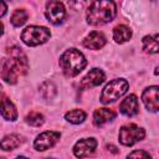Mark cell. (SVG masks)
Returning <instances> with one entry per match:
<instances>
[{"mask_svg": "<svg viewBox=\"0 0 159 159\" xmlns=\"http://www.w3.org/2000/svg\"><path fill=\"white\" fill-rule=\"evenodd\" d=\"M29 70V61L24 51L19 46L7 48V56L1 63V77L5 82L15 84L20 76L26 75Z\"/></svg>", "mask_w": 159, "mask_h": 159, "instance_id": "6da1fadb", "label": "cell"}, {"mask_svg": "<svg viewBox=\"0 0 159 159\" xmlns=\"http://www.w3.org/2000/svg\"><path fill=\"white\" fill-rule=\"evenodd\" d=\"M144 135H145L144 129L133 123L125 124L119 129V142L123 145H133L137 142L142 140Z\"/></svg>", "mask_w": 159, "mask_h": 159, "instance_id": "8992f818", "label": "cell"}, {"mask_svg": "<svg viewBox=\"0 0 159 159\" xmlns=\"http://www.w3.org/2000/svg\"><path fill=\"white\" fill-rule=\"evenodd\" d=\"M116 16V4L113 1H92L87 7V22L93 26L112 21Z\"/></svg>", "mask_w": 159, "mask_h": 159, "instance_id": "7a4b0ae2", "label": "cell"}, {"mask_svg": "<svg viewBox=\"0 0 159 159\" xmlns=\"http://www.w3.org/2000/svg\"><path fill=\"white\" fill-rule=\"evenodd\" d=\"M2 32H4V25L0 22V36L2 35Z\"/></svg>", "mask_w": 159, "mask_h": 159, "instance_id": "484cf974", "label": "cell"}, {"mask_svg": "<svg viewBox=\"0 0 159 159\" xmlns=\"http://www.w3.org/2000/svg\"><path fill=\"white\" fill-rule=\"evenodd\" d=\"M87 65V61L82 52L77 48L66 50L60 57V66L67 77L77 76Z\"/></svg>", "mask_w": 159, "mask_h": 159, "instance_id": "3957f363", "label": "cell"}, {"mask_svg": "<svg viewBox=\"0 0 159 159\" xmlns=\"http://www.w3.org/2000/svg\"><path fill=\"white\" fill-rule=\"evenodd\" d=\"M56 86L52 83V82H50V81H46V82H43L41 86H40V93H41V96L45 98V99H51V98H53L55 96H56Z\"/></svg>", "mask_w": 159, "mask_h": 159, "instance_id": "ffe728a7", "label": "cell"}, {"mask_svg": "<svg viewBox=\"0 0 159 159\" xmlns=\"http://www.w3.org/2000/svg\"><path fill=\"white\" fill-rule=\"evenodd\" d=\"M106 76L103 73L102 70L99 68H92L84 77L83 80L81 81V88L86 89V88H92V87H96V86H99L103 81H104Z\"/></svg>", "mask_w": 159, "mask_h": 159, "instance_id": "8fae6325", "label": "cell"}, {"mask_svg": "<svg viewBox=\"0 0 159 159\" xmlns=\"http://www.w3.org/2000/svg\"><path fill=\"white\" fill-rule=\"evenodd\" d=\"M51 36V32L47 27L43 26H29L26 27L22 34H21V40L27 45V46H37L48 40Z\"/></svg>", "mask_w": 159, "mask_h": 159, "instance_id": "5b68a950", "label": "cell"}, {"mask_svg": "<svg viewBox=\"0 0 159 159\" xmlns=\"http://www.w3.org/2000/svg\"><path fill=\"white\" fill-rule=\"evenodd\" d=\"M21 143H22V139L19 134H9L4 137L2 140L0 142V148L4 150H12L17 148Z\"/></svg>", "mask_w": 159, "mask_h": 159, "instance_id": "2e32d148", "label": "cell"}, {"mask_svg": "<svg viewBox=\"0 0 159 159\" xmlns=\"http://www.w3.org/2000/svg\"><path fill=\"white\" fill-rule=\"evenodd\" d=\"M119 111L127 117L135 116L139 112V104H138L137 96L135 94H129L128 97H125L119 104Z\"/></svg>", "mask_w": 159, "mask_h": 159, "instance_id": "4fadbf2b", "label": "cell"}, {"mask_svg": "<svg viewBox=\"0 0 159 159\" xmlns=\"http://www.w3.org/2000/svg\"><path fill=\"white\" fill-rule=\"evenodd\" d=\"M128 89V82L123 78H117L111 81L102 91L101 93V102L104 104H108L111 102L117 101L119 97H122Z\"/></svg>", "mask_w": 159, "mask_h": 159, "instance_id": "277c9868", "label": "cell"}, {"mask_svg": "<svg viewBox=\"0 0 159 159\" xmlns=\"http://www.w3.org/2000/svg\"><path fill=\"white\" fill-rule=\"evenodd\" d=\"M97 147V140L94 138H84V139H81L78 140L75 147H73V154L82 159V158H86V157H89L94 149Z\"/></svg>", "mask_w": 159, "mask_h": 159, "instance_id": "9c48e42d", "label": "cell"}, {"mask_svg": "<svg viewBox=\"0 0 159 159\" xmlns=\"http://www.w3.org/2000/svg\"><path fill=\"white\" fill-rule=\"evenodd\" d=\"M26 20H27V12H26L24 9H17V10H15V11L12 12V15H11V19H10L11 24H12L14 26H16V27L22 26V25L26 22Z\"/></svg>", "mask_w": 159, "mask_h": 159, "instance_id": "44dd1931", "label": "cell"}, {"mask_svg": "<svg viewBox=\"0 0 159 159\" xmlns=\"http://www.w3.org/2000/svg\"><path fill=\"white\" fill-rule=\"evenodd\" d=\"M65 118L70 123L80 124L86 119V113L82 109H72V111H70V112H67L65 114Z\"/></svg>", "mask_w": 159, "mask_h": 159, "instance_id": "d6986e66", "label": "cell"}, {"mask_svg": "<svg viewBox=\"0 0 159 159\" xmlns=\"http://www.w3.org/2000/svg\"><path fill=\"white\" fill-rule=\"evenodd\" d=\"M117 116V113L111 109V108H98L94 111V114H93V123L94 125L97 127H101L103 125L104 123L114 119Z\"/></svg>", "mask_w": 159, "mask_h": 159, "instance_id": "9a60e30c", "label": "cell"}, {"mask_svg": "<svg viewBox=\"0 0 159 159\" xmlns=\"http://www.w3.org/2000/svg\"><path fill=\"white\" fill-rule=\"evenodd\" d=\"M107 148H108V150H111L112 153H114V154H117L118 153V149L114 147V145H107Z\"/></svg>", "mask_w": 159, "mask_h": 159, "instance_id": "d4e9b609", "label": "cell"}, {"mask_svg": "<svg viewBox=\"0 0 159 159\" xmlns=\"http://www.w3.org/2000/svg\"><path fill=\"white\" fill-rule=\"evenodd\" d=\"M16 159H29V158H26V157H17Z\"/></svg>", "mask_w": 159, "mask_h": 159, "instance_id": "4316f807", "label": "cell"}, {"mask_svg": "<svg viewBox=\"0 0 159 159\" xmlns=\"http://www.w3.org/2000/svg\"><path fill=\"white\" fill-rule=\"evenodd\" d=\"M26 122L32 125V127H40L43 124L45 119H43V116L39 112H30L27 116H26Z\"/></svg>", "mask_w": 159, "mask_h": 159, "instance_id": "7402d4cb", "label": "cell"}, {"mask_svg": "<svg viewBox=\"0 0 159 159\" xmlns=\"http://www.w3.org/2000/svg\"><path fill=\"white\" fill-rule=\"evenodd\" d=\"M6 10H7V6H6V4H5L4 1H0V17H2V16L5 15Z\"/></svg>", "mask_w": 159, "mask_h": 159, "instance_id": "cb8c5ba5", "label": "cell"}, {"mask_svg": "<svg viewBox=\"0 0 159 159\" xmlns=\"http://www.w3.org/2000/svg\"><path fill=\"white\" fill-rule=\"evenodd\" d=\"M58 139H60V133L58 132L47 130V132H43L40 135H37V138L34 142V147H35L36 150L43 152V150L53 147Z\"/></svg>", "mask_w": 159, "mask_h": 159, "instance_id": "ba28073f", "label": "cell"}, {"mask_svg": "<svg viewBox=\"0 0 159 159\" xmlns=\"http://www.w3.org/2000/svg\"><path fill=\"white\" fill-rule=\"evenodd\" d=\"M0 113L7 120H16L17 119V111L10 98L0 91Z\"/></svg>", "mask_w": 159, "mask_h": 159, "instance_id": "30bf717a", "label": "cell"}, {"mask_svg": "<svg viewBox=\"0 0 159 159\" xmlns=\"http://www.w3.org/2000/svg\"><path fill=\"white\" fill-rule=\"evenodd\" d=\"M47 159H53V158H47Z\"/></svg>", "mask_w": 159, "mask_h": 159, "instance_id": "83f0119b", "label": "cell"}, {"mask_svg": "<svg viewBox=\"0 0 159 159\" xmlns=\"http://www.w3.org/2000/svg\"><path fill=\"white\" fill-rule=\"evenodd\" d=\"M0 91H1V84H0Z\"/></svg>", "mask_w": 159, "mask_h": 159, "instance_id": "f1b7e54d", "label": "cell"}, {"mask_svg": "<svg viewBox=\"0 0 159 159\" xmlns=\"http://www.w3.org/2000/svg\"><path fill=\"white\" fill-rule=\"evenodd\" d=\"M66 16V10L62 2L60 1H50L46 5V17L53 25H58L63 21Z\"/></svg>", "mask_w": 159, "mask_h": 159, "instance_id": "52a82bcc", "label": "cell"}, {"mask_svg": "<svg viewBox=\"0 0 159 159\" xmlns=\"http://www.w3.org/2000/svg\"><path fill=\"white\" fill-rule=\"evenodd\" d=\"M104 45H106V37L102 32H98V31H92L83 40V46L89 50H98V48H102Z\"/></svg>", "mask_w": 159, "mask_h": 159, "instance_id": "5bb4252c", "label": "cell"}, {"mask_svg": "<svg viewBox=\"0 0 159 159\" xmlns=\"http://www.w3.org/2000/svg\"><path fill=\"white\" fill-rule=\"evenodd\" d=\"M143 48L148 53H157L158 52V34L153 36L148 35L143 39Z\"/></svg>", "mask_w": 159, "mask_h": 159, "instance_id": "ac0fdd59", "label": "cell"}, {"mask_svg": "<svg viewBox=\"0 0 159 159\" xmlns=\"http://www.w3.org/2000/svg\"><path fill=\"white\" fill-rule=\"evenodd\" d=\"M127 159H152V157L149 155V153H147L145 150H133Z\"/></svg>", "mask_w": 159, "mask_h": 159, "instance_id": "603a6c76", "label": "cell"}, {"mask_svg": "<svg viewBox=\"0 0 159 159\" xmlns=\"http://www.w3.org/2000/svg\"><path fill=\"white\" fill-rule=\"evenodd\" d=\"M0 159H2V158H0Z\"/></svg>", "mask_w": 159, "mask_h": 159, "instance_id": "f546056e", "label": "cell"}, {"mask_svg": "<svg viewBox=\"0 0 159 159\" xmlns=\"http://www.w3.org/2000/svg\"><path fill=\"white\" fill-rule=\"evenodd\" d=\"M132 36V30L125 25H118L113 30V39L118 43H123L128 41Z\"/></svg>", "mask_w": 159, "mask_h": 159, "instance_id": "e0dca14e", "label": "cell"}, {"mask_svg": "<svg viewBox=\"0 0 159 159\" xmlns=\"http://www.w3.org/2000/svg\"><path fill=\"white\" fill-rule=\"evenodd\" d=\"M158 91H159L158 86H152V87L145 88L144 92H143V94H142L143 103L145 104V107L150 112H158V108H159Z\"/></svg>", "mask_w": 159, "mask_h": 159, "instance_id": "7c38bea8", "label": "cell"}]
</instances>
